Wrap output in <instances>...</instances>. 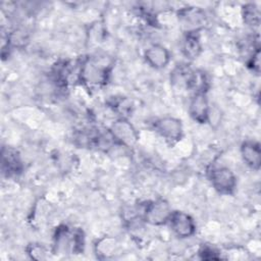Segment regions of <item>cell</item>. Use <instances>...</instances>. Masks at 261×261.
Here are the masks:
<instances>
[{
    "mask_svg": "<svg viewBox=\"0 0 261 261\" xmlns=\"http://www.w3.org/2000/svg\"><path fill=\"white\" fill-rule=\"evenodd\" d=\"M111 70V64L103 57L86 58L79 70V79L90 89L106 85Z\"/></svg>",
    "mask_w": 261,
    "mask_h": 261,
    "instance_id": "6da1fadb",
    "label": "cell"
},
{
    "mask_svg": "<svg viewBox=\"0 0 261 261\" xmlns=\"http://www.w3.org/2000/svg\"><path fill=\"white\" fill-rule=\"evenodd\" d=\"M209 180L214 190L221 195H231L237 188V176L226 166H212L208 171Z\"/></svg>",
    "mask_w": 261,
    "mask_h": 261,
    "instance_id": "7a4b0ae2",
    "label": "cell"
},
{
    "mask_svg": "<svg viewBox=\"0 0 261 261\" xmlns=\"http://www.w3.org/2000/svg\"><path fill=\"white\" fill-rule=\"evenodd\" d=\"M153 128L169 144L177 143L184 133L181 121L173 116H163L156 119L153 122Z\"/></svg>",
    "mask_w": 261,
    "mask_h": 261,
    "instance_id": "3957f363",
    "label": "cell"
},
{
    "mask_svg": "<svg viewBox=\"0 0 261 261\" xmlns=\"http://www.w3.org/2000/svg\"><path fill=\"white\" fill-rule=\"evenodd\" d=\"M172 210L169 204L163 199L149 201L142 213L143 219L152 225H163L168 222Z\"/></svg>",
    "mask_w": 261,
    "mask_h": 261,
    "instance_id": "277c9868",
    "label": "cell"
},
{
    "mask_svg": "<svg viewBox=\"0 0 261 261\" xmlns=\"http://www.w3.org/2000/svg\"><path fill=\"white\" fill-rule=\"evenodd\" d=\"M109 133L116 144L126 148H132L138 141V133L136 128L123 117L115 120L111 124Z\"/></svg>",
    "mask_w": 261,
    "mask_h": 261,
    "instance_id": "5b68a950",
    "label": "cell"
},
{
    "mask_svg": "<svg viewBox=\"0 0 261 261\" xmlns=\"http://www.w3.org/2000/svg\"><path fill=\"white\" fill-rule=\"evenodd\" d=\"M167 223L173 233L179 239L191 238L196 232V223L194 218L184 211H172Z\"/></svg>",
    "mask_w": 261,
    "mask_h": 261,
    "instance_id": "8992f818",
    "label": "cell"
},
{
    "mask_svg": "<svg viewBox=\"0 0 261 261\" xmlns=\"http://www.w3.org/2000/svg\"><path fill=\"white\" fill-rule=\"evenodd\" d=\"M189 113L192 119L198 123L209 121L211 109L205 92L195 93L189 104Z\"/></svg>",
    "mask_w": 261,
    "mask_h": 261,
    "instance_id": "52a82bcc",
    "label": "cell"
},
{
    "mask_svg": "<svg viewBox=\"0 0 261 261\" xmlns=\"http://www.w3.org/2000/svg\"><path fill=\"white\" fill-rule=\"evenodd\" d=\"M178 19L186 33H199L206 21L205 13L198 7H184L178 11Z\"/></svg>",
    "mask_w": 261,
    "mask_h": 261,
    "instance_id": "ba28073f",
    "label": "cell"
},
{
    "mask_svg": "<svg viewBox=\"0 0 261 261\" xmlns=\"http://www.w3.org/2000/svg\"><path fill=\"white\" fill-rule=\"evenodd\" d=\"M169 50L161 44H152L144 51L146 62L155 69H162L170 62Z\"/></svg>",
    "mask_w": 261,
    "mask_h": 261,
    "instance_id": "9c48e42d",
    "label": "cell"
},
{
    "mask_svg": "<svg viewBox=\"0 0 261 261\" xmlns=\"http://www.w3.org/2000/svg\"><path fill=\"white\" fill-rule=\"evenodd\" d=\"M1 154L2 171L4 174L13 176L22 171V162L17 150L11 147H3Z\"/></svg>",
    "mask_w": 261,
    "mask_h": 261,
    "instance_id": "30bf717a",
    "label": "cell"
},
{
    "mask_svg": "<svg viewBox=\"0 0 261 261\" xmlns=\"http://www.w3.org/2000/svg\"><path fill=\"white\" fill-rule=\"evenodd\" d=\"M240 153L243 161L250 168L258 170L261 164V149L260 145L256 141L247 140L242 143Z\"/></svg>",
    "mask_w": 261,
    "mask_h": 261,
    "instance_id": "8fae6325",
    "label": "cell"
},
{
    "mask_svg": "<svg viewBox=\"0 0 261 261\" xmlns=\"http://www.w3.org/2000/svg\"><path fill=\"white\" fill-rule=\"evenodd\" d=\"M202 50L199 33H186L181 44V52L188 59H196Z\"/></svg>",
    "mask_w": 261,
    "mask_h": 261,
    "instance_id": "7c38bea8",
    "label": "cell"
},
{
    "mask_svg": "<svg viewBox=\"0 0 261 261\" xmlns=\"http://www.w3.org/2000/svg\"><path fill=\"white\" fill-rule=\"evenodd\" d=\"M243 17L248 25H258L260 20L259 8L252 3L245 5L243 8Z\"/></svg>",
    "mask_w": 261,
    "mask_h": 261,
    "instance_id": "4fadbf2b",
    "label": "cell"
},
{
    "mask_svg": "<svg viewBox=\"0 0 261 261\" xmlns=\"http://www.w3.org/2000/svg\"><path fill=\"white\" fill-rule=\"evenodd\" d=\"M248 66L256 73H259L260 71V50L259 47L256 48L255 51H253L249 61H248Z\"/></svg>",
    "mask_w": 261,
    "mask_h": 261,
    "instance_id": "5bb4252c",
    "label": "cell"
},
{
    "mask_svg": "<svg viewBox=\"0 0 261 261\" xmlns=\"http://www.w3.org/2000/svg\"><path fill=\"white\" fill-rule=\"evenodd\" d=\"M199 254L201 256L202 259L205 260H210V259H218L220 258V256L217 255V252L211 248V247H203L200 249Z\"/></svg>",
    "mask_w": 261,
    "mask_h": 261,
    "instance_id": "9a60e30c",
    "label": "cell"
}]
</instances>
